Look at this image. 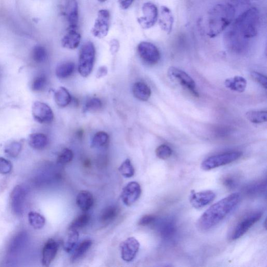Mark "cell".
Wrapping results in <instances>:
<instances>
[{
	"label": "cell",
	"mask_w": 267,
	"mask_h": 267,
	"mask_svg": "<svg viewBox=\"0 0 267 267\" xmlns=\"http://www.w3.org/2000/svg\"><path fill=\"white\" fill-rule=\"evenodd\" d=\"M260 14L253 7L243 12L235 20L225 34V42L232 48L242 47L249 39L258 34Z\"/></svg>",
	"instance_id": "6da1fadb"
},
{
	"label": "cell",
	"mask_w": 267,
	"mask_h": 267,
	"mask_svg": "<svg viewBox=\"0 0 267 267\" xmlns=\"http://www.w3.org/2000/svg\"><path fill=\"white\" fill-rule=\"evenodd\" d=\"M241 199L240 193H232L212 204L200 218L197 224L199 229L206 232L216 227L237 207Z\"/></svg>",
	"instance_id": "7a4b0ae2"
},
{
	"label": "cell",
	"mask_w": 267,
	"mask_h": 267,
	"mask_svg": "<svg viewBox=\"0 0 267 267\" xmlns=\"http://www.w3.org/2000/svg\"><path fill=\"white\" fill-rule=\"evenodd\" d=\"M235 14L234 7L229 3L214 6L204 18V31L210 38H214L227 29L233 22Z\"/></svg>",
	"instance_id": "3957f363"
},
{
	"label": "cell",
	"mask_w": 267,
	"mask_h": 267,
	"mask_svg": "<svg viewBox=\"0 0 267 267\" xmlns=\"http://www.w3.org/2000/svg\"><path fill=\"white\" fill-rule=\"evenodd\" d=\"M95 49L93 44L87 42L82 46L79 52L78 71L84 77H88L94 67Z\"/></svg>",
	"instance_id": "277c9868"
},
{
	"label": "cell",
	"mask_w": 267,
	"mask_h": 267,
	"mask_svg": "<svg viewBox=\"0 0 267 267\" xmlns=\"http://www.w3.org/2000/svg\"><path fill=\"white\" fill-rule=\"evenodd\" d=\"M262 212L256 211L245 215L234 225L230 236L231 241L237 240L248 232V231L262 218Z\"/></svg>",
	"instance_id": "5b68a950"
},
{
	"label": "cell",
	"mask_w": 267,
	"mask_h": 267,
	"mask_svg": "<svg viewBox=\"0 0 267 267\" xmlns=\"http://www.w3.org/2000/svg\"><path fill=\"white\" fill-rule=\"evenodd\" d=\"M242 155V152L233 151L212 156L202 162L201 168L204 171H209L237 161Z\"/></svg>",
	"instance_id": "8992f818"
},
{
	"label": "cell",
	"mask_w": 267,
	"mask_h": 267,
	"mask_svg": "<svg viewBox=\"0 0 267 267\" xmlns=\"http://www.w3.org/2000/svg\"><path fill=\"white\" fill-rule=\"evenodd\" d=\"M142 16L138 18L137 22L144 29L152 27L158 18V10L157 6L151 2H146L142 6Z\"/></svg>",
	"instance_id": "52a82bcc"
},
{
	"label": "cell",
	"mask_w": 267,
	"mask_h": 267,
	"mask_svg": "<svg viewBox=\"0 0 267 267\" xmlns=\"http://www.w3.org/2000/svg\"><path fill=\"white\" fill-rule=\"evenodd\" d=\"M168 74L170 77L176 79L182 86L188 89L194 96L199 97L195 81L184 71L177 67H172L169 68Z\"/></svg>",
	"instance_id": "ba28073f"
},
{
	"label": "cell",
	"mask_w": 267,
	"mask_h": 267,
	"mask_svg": "<svg viewBox=\"0 0 267 267\" xmlns=\"http://www.w3.org/2000/svg\"><path fill=\"white\" fill-rule=\"evenodd\" d=\"M110 25V15L107 9H101L98 13L97 18L91 33L98 38L106 37L109 33Z\"/></svg>",
	"instance_id": "9c48e42d"
},
{
	"label": "cell",
	"mask_w": 267,
	"mask_h": 267,
	"mask_svg": "<svg viewBox=\"0 0 267 267\" xmlns=\"http://www.w3.org/2000/svg\"><path fill=\"white\" fill-rule=\"evenodd\" d=\"M137 51L140 57L148 65H155L160 59L158 49L150 43H140L137 47Z\"/></svg>",
	"instance_id": "30bf717a"
},
{
	"label": "cell",
	"mask_w": 267,
	"mask_h": 267,
	"mask_svg": "<svg viewBox=\"0 0 267 267\" xmlns=\"http://www.w3.org/2000/svg\"><path fill=\"white\" fill-rule=\"evenodd\" d=\"M32 115L35 120L40 124H49L54 119L53 110L48 105L40 101L34 102Z\"/></svg>",
	"instance_id": "8fae6325"
},
{
	"label": "cell",
	"mask_w": 267,
	"mask_h": 267,
	"mask_svg": "<svg viewBox=\"0 0 267 267\" xmlns=\"http://www.w3.org/2000/svg\"><path fill=\"white\" fill-rule=\"evenodd\" d=\"M27 192L25 188L20 185L17 186L11 195V204L13 213L17 216L23 214Z\"/></svg>",
	"instance_id": "7c38bea8"
},
{
	"label": "cell",
	"mask_w": 267,
	"mask_h": 267,
	"mask_svg": "<svg viewBox=\"0 0 267 267\" xmlns=\"http://www.w3.org/2000/svg\"><path fill=\"white\" fill-rule=\"evenodd\" d=\"M28 241V236L26 232L18 233L12 239L8 247L7 260L16 259L17 257L22 253L25 248Z\"/></svg>",
	"instance_id": "4fadbf2b"
},
{
	"label": "cell",
	"mask_w": 267,
	"mask_h": 267,
	"mask_svg": "<svg viewBox=\"0 0 267 267\" xmlns=\"http://www.w3.org/2000/svg\"><path fill=\"white\" fill-rule=\"evenodd\" d=\"M216 197V195L212 191L206 190L199 192H191L190 201L195 209H201L211 203Z\"/></svg>",
	"instance_id": "5bb4252c"
},
{
	"label": "cell",
	"mask_w": 267,
	"mask_h": 267,
	"mask_svg": "<svg viewBox=\"0 0 267 267\" xmlns=\"http://www.w3.org/2000/svg\"><path fill=\"white\" fill-rule=\"evenodd\" d=\"M141 194V189L139 184L133 181L129 183L123 188L121 198L123 202L126 206H130L139 199Z\"/></svg>",
	"instance_id": "9a60e30c"
},
{
	"label": "cell",
	"mask_w": 267,
	"mask_h": 267,
	"mask_svg": "<svg viewBox=\"0 0 267 267\" xmlns=\"http://www.w3.org/2000/svg\"><path fill=\"white\" fill-rule=\"evenodd\" d=\"M140 244L135 238L130 237L120 245L121 258L126 262H131L135 258L138 252Z\"/></svg>",
	"instance_id": "2e32d148"
},
{
	"label": "cell",
	"mask_w": 267,
	"mask_h": 267,
	"mask_svg": "<svg viewBox=\"0 0 267 267\" xmlns=\"http://www.w3.org/2000/svg\"><path fill=\"white\" fill-rule=\"evenodd\" d=\"M65 15L68 24V28L77 29L79 16L76 0H66Z\"/></svg>",
	"instance_id": "e0dca14e"
},
{
	"label": "cell",
	"mask_w": 267,
	"mask_h": 267,
	"mask_svg": "<svg viewBox=\"0 0 267 267\" xmlns=\"http://www.w3.org/2000/svg\"><path fill=\"white\" fill-rule=\"evenodd\" d=\"M158 17L159 24L161 29L164 32L170 34L172 30L174 20L171 9L166 6H162L160 7Z\"/></svg>",
	"instance_id": "ac0fdd59"
},
{
	"label": "cell",
	"mask_w": 267,
	"mask_h": 267,
	"mask_svg": "<svg viewBox=\"0 0 267 267\" xmlns=\"http://www.w3.org/2000/svg\"><path fill=\"white\" fill-rule=\"evenodd\" d=\"M58 248V244L55 240L50 239L46 242L42 252V264L44 266L48 267L54 261Z\"/></svg>",
	"instance_id": "d6986e66"
},
{
	"label": "cell",
	"mask_w": 267,
	"mask_h": 267,
	"mask_svg": "<svg viewBox=\"0 0 267 267\" xmlns=\"http://www.w3.org/2000/svg\"><path fill=\"white\" fill-rule=\"evenodd\" d=\"M159 232L162 238L171 240L177 233V225L173 219L171 218L163 219L160 223Z\"/></svg>",
	"instance_id": "ffe728a7"
},
{
	"label": "cell",
	"mask_w": 267,
	"mask_h": 267,
	"mask_svg": "<svg viewBox=\"0 0 267 267\" xmlns=\"http://www.w3.org/2000/svg\"><path fill=\"white\" fill-rule=\"evenodd\" d=\"M81 36L77 29L68 28L67 34L62 39L61 43L64 48L73 50L79 46Z\"/></svg>",
	"instance_id": "44dd1931"
},
{
	"label": "cell",
	"mask_w": 267,
	"mask_h": 267,
	"mask_svg": "<svg viewBox=\"0 0 267 267\" xmlns=\"http://www.w3.org/2000/svg\"><path fill=\"white\" fill-rule=\"evenodd\" d=\"M266 180L255 182L248 185L243 190L245 195L249 197H259L266 192Z\"/></svg>",
	"instance_id": "7402d4cb"
},
{
	"label": "cell",
	"mask_w": 267,
	"mask_h": 267,
	"mask_svg": "<svg viewBox=\"0 0 267 267\" xmlns=\"http://www.w3.org/2000/svg\"><path fill=\"white\" fill-rule=\"evenodd\" d=\"M76 201L78 207L82 211H87L93 206L94 199L90 192L81 191L77 195Z\"/></svg>",
	"instance_id": "603a6c76"
},
{
	"label": "cell",
	"mask_w": 267,
	"mask_h": 267,
	"mask_svg": "<svg viewBox=\"0 0 267 267\" xmlns=\"http://www.w3.org/2000/svg\"><path fill=\"white\" fill-rule=\"evenodd\" d=\"M29 145L36 150H43L48 143L47 136L43 133H35L31 134L28 137Z\"/></svg>",
	"instance_id": "cb8c5ba5"
},
{
	"label": "cell",
	"mask_w": 267,
	"mask_h": 267,
	"mask_svg": "<svg viewBox=\"0 0 267 267\" xmlns=\"http://www.w3.org/2000/svg\"><path fill=\"white\" fill-rule=\"evenodd\" d=\"M224 85L229 89L241 93L245 90L247 86V81L242 76H235L226 79Z\"/></svg>",
	"instance_id": "d4e9b609"
},
{
	"label": "cell",
	"mask_w": 267,
	"mask_h": 267,
	"mask_svg": "<svg viewBox=\"0 0 267 267\" xmlns=\"http://www.w3.org/2000/svg\"><path fill=\"white\" fill-rule=\"evenodd\" d=\"M133 93L134 97L142 101H147L151 96V91L149 87L142 82H137L133 87Z\"/></svg>",
	"instance_id": "484cf974"
},
{
	"label": "cell",
	"mask_w": 267,
	"mask_h": 267,
	"mask_svg": "<svg viewBox=\"0 0 267 267\" xmlns=\"http://www.w3.org/2000/svg\"><path fill=\"white\" fill-rule=\"evenodd\" d=\"M69 91L64 87H59L55 92V100L57 105L61 108L67 106L71 101Z\"/></svg>",
	"instance_id": "4316f807"
},
{
	"label": "cell",
	"mask_w": 267,
	"mask_h": 267,
	"mask_svg": "<svg viewBox=\"0 0 267 267\" xmlns=\"http://www.w3.org/2000/svg\"><path fill=\"white\" fill-rule=\"evenodd\" d=\"M75 67L74 64L71 62L62 64L56 69V75L60 79L67 78L73 74Z\"/></svg>",
	"instance_id": "83f0119b"
},
{
	"label": "cell",
	"mask_w": 267,
	"mask_h": 267,
	"mask_svg": "<svg viewBox=\"0 0 267 267\" xmlns=\"http://www.w3.org/2000/svg\"><path fill=\"white\" fill-rule=\"evenodd\" d=\"M92 242L90 240H86L82 242L76 249L72 256L70 258L71 263H74L82 257L85 255L91 248Z\"/></svg>",
	"instance_id": "f1b7e54d"
},
{
	"label": "cell",
	"mask_w": 267,
	"mask_h": 267,
	"mask_svg": "<svg viewBox=\"0 0 267 267\" xmlns=\"http://www.w3.org/2000/svg\"><path fill=\"white\" fill-rule=\"evenodd\" d=\"M28 221L32 227L36 230L42 229L46 223V219L43 215L38 212L32 211L28 215Z\"/></svg>",
	"instance_id": "f546056e"
},
{
	"label": "cell",
	"mask_w": 267,
	"mask_h": 267,
	"mask_svg": "<svg viewBox=\"0 0 267 267\" xmlns=\"http://www.w3.org/2000/svg\"><path fill=\"white\" fill-rule=\"evenodd\" d=\"M67 239L65 243L64 249L69 253L74 249L79 239V233L76 230H68Z\"/></svg>",
	"instance_id": "4dcf8cb0"
},
{
	"label": "cell",
	"mask_w": 267,
	"mask_h": 267,
	"mask_svg": "<svg viewBox=\"0 0 267 267\" xmlns=\"http://www.w3.org/2000/svg\"><path fill=\"white\" fill-rule=\"evenodd\" d=\"M246 116L250 122L255 124H262L267 121L266 111H251Z\"/></svg>",
	"instance_id": "1f68e13d"
},
{
	"label": "cell",
	"mask_w": 267,
	"mask_h": 267,
	"mask_svg": "<svg viewBox=\"0 0 267 267\" xmlns=\"http://www.w3.org/2000/svg\"><path fill=\"white\" fill-rule=\"evenodd\" d=\"M109 140V136L107 133L103 131L97 132L92 138L91 147L100 148L106 146Z\"/></svg>",
	"instance_id": "d6a6232c"
},
{
	"label": "cell",
	"mask_w": 267,
	"mask_h": 267,
	"mask_svg": "<svg viewBox=\"0 0 267 267\" xmlns=\"http://www.w3.org/2000/svg\"><path fill=\"white\" fill-rule=\"evenodd\" d=\"M118 208L115 206H109L105 208L100 215V221L105 224L114 221L118 215Z\"/></svg>",
	"instance_id": "836d02e7"
},
{
	"label": "cell",
	"mask_w": 267,
	"mask_h": 267,
	"mask_svg": "<svg viewBox=\"0 0 267 267\" xmlns=\"http://www.w3.org/2000/svg\"><path fill=\"white\" fill-rule=\"evenodd\" d=\"M90 220V215L88 213L81 214L71 222L68 227V230H78L83 228L89 223Z\"/></svg>",
	"instance_id": "e575fe53"
},
{
	"label": "cell",
	"mask_w": 267,
	"mask_h": 267,
	"mask_svg": "<svg viewBox=\"0 0 267 267\" xmlns=\"http://www.w3.org/2000/svg\"><path fill=\"white\" fill-rule=\"evenodd\" d=\"M22 148L23 142L21 141H14L6 146L4 151L9 157L16 158L22 151Z\"/></svg>",
	"instance_id": "d590c367"
},
{
	"label": "cell",
	"mask_w": 267,
	"mask_h": 267,
	"mask_svg": "<svg viewBox=\"0 0 267 267\" xmlns=\"http://www.w3.org/2000/svg\"><path fill=\"white\" fill-rule=\"evenodd\" d=\"M32 56L35 63L42 64L47 58V51L43 46H37L33 49Z\"/></svg>",
	"instance_id": "8d00e7d4"
},
{
	"label": "cell",
	"mask_w": 267,
	"mask_h": 267,
	"mask_svg": "<svg viewBox=\"0 0 267 267\" xmlns=\"http://www.w3.org/2000/svg\"><path fill=\"white\" fill-rule=\"evenodd\" d=\"M74 158V153L72 150L68 148H65L59 154L57 158V163L61 166L70 162Z\"/></svg>",
	"instance_id": "74e56055"
},
{
	"label": "cell",
	"mask_w": 267,
	"mask_h": 267,
	"mask_svg": "<svg viewBox=\"0 0 267 267\" xmlns=\"http://www.w3.org/2000/svg\"><path fill=\"white\" fill-rule=\"evenodd\" d=\"M119 170L122 175L127 178L133 177L135 174V169L129 159H126L121 164Z\"/></svg>",
	"instance_id": "f35d334b"
},
{
	"label": "cell",
	"mask_w": 267,
	"mask_h": 267,
	"mask_svg": "<svg viewBox=\"0 0 267 267\" xmlns=\"http://www.w3.org/2000/svg\"><path fill=\"white\" fill-rule=\"evenodd\" d=\"M47 78L45 75L42 74L36 77L32 83V89L34 91H42L46 86Z\"/></svg>",
	"instance_id": "ab89813d"
},
{
	"label": "cell",
	"mask_w": 267,
	"mask_h": 267,
	"mask_svg": "<svg viewBox=\"0 0 267 267\" xmlns=\"http://www.w3.org/2000/svg\"><path fill=\"white\" fill-rule=\"evenodd\" d=\"M156 156L162 160H166L169 158L172 154V149L167 145H161L156 150Z\"/></svg>",
	"instance_id": "60d3db41"
},
{
	"label": "cell",
	"mask_w": 267,
	"mask_h": 267,
	"mask_svg": "<svg viewBox=\"0 0 267 267\" xmlns=\"http://www.w3.org/2000/svg\"><path fill=\"white\" fill-rule=\"evenodd\" d=\"M102 107L101 100L97 98H91L87 101L85 109L86 111H94L100 110Z\"/></svg>",
	"instance_id": "b9f144b4"
},
{
	"label": "cell",
	"mask_w": 267,
	"mask_h": 267,
	"mask_svg": "<svg viewBox=\"0 0 267 267\" xmlns=\"http://www.w3.org/2000/svg\"><path fill=\"white\" fill-rule=\"evenodd\" d=\"M238 178L234 176H227L222 179V184L227 189H233L238 184Z\"/></svg>",
	"instance_id": "7bdbcfd3"
},
{
	"label": "cell",
	"mask_w": 267,
	"mask_h": 267,
	"mask_svg": "<svg viewBox=\"0 0 267 267\" xmlns=\"http://www.w3.org/2000/svg\"><path fill=\"white\" fill-rule=\"evenodd\" d=\"M13 168L12 164L9 160L0 157V174H7L11 172Z\"/></svg>",
	"instance_id": "ee69618b"
},
{
	"label": "cell",
	"mask_w": 267,
	"mask_h": 267,
	"mask_svg": "<svg viewBox=\"0 0 267 267\" xmlns=\"http://www.w3.org/2000/svg\"><path fill=\"white\" fill-rule=\"evenodd\" d=\"M251 76L257 83L261 85L265 89H267V79L266 76L259 72H257V71H252Z\"/></svg>",
	"instance_id": "f6af8a7d"
},
{
	"label": "cell",
	"mask_w": 267,
	"mask_h": 267,
	"mask_svg": "<svg viewBox=\"0 0 267 267\" xmlns=\"http://www.w3.org/2000/svg\"><path fill=\"white\" fill-rule=\"evenodd\" d=\"M157 218L153 214H146L143 215L138 221V224L140 226H148L155 223Z\"/></svg>",
	"instance_id": "bcb514c9"
},
{
	"label": "cell",
	"mask_w": 267,
	"mask_h": 267,
	"mask_svg": "<svg viewBox=\"0 0 267 267\" xmlns=\"http://www.w3.org/2000/svg\"><path fill=\"white\" fill-rule=\"evenodd\" d=\"M119 47L120 44L117 39H113L111 41L110 48L111 53L112 55H115L118 52Z\"/></svg>",
	"instance_id": "7dc6e473"
},
{
	"label": "cell",
	"mask_w": 267,
	"mask_h": 267,
	"mask_svg": "<svg viewBox=\"0 0 267 267\" xmlns=\"http://www.w3.org/2000/svg\"><path fill=\"white\" fill-rule=\"evenodd\" d=\"M134 0H118L120 7L123 9H128L132 4Z\"/></svg>",
	"instance_id": "c3c4849f"
},
{
	"label": "cell",
	"mask_w": 267,
	"mask_h": 267,
	"mask_svg": "<svg viewBox=\"0 0 267 267\" xmlns=\"http://www.w3.org/2000/svg\"><path fill=\"white\" fill-rule=\"evenodd\" d=\"M108 70L106 67H101L97 70L96 77L97 78H100L106 76L108 74Z\"/></svg>",
	"instance_id": "681fc988"
},
{
	"label": "cell",
	"mask_w": 267,
	"mask_h": 267,
	"mask_svg": "<svg viewBox=\"0 0 267 267\" xmlns=\"http://www.w3.org/2000/svg\"><path fill=\"white\" fill-rule=\"evenodd\" d=\"M98 1H100V2H105L106 1H107V0H98Z\"/></svg>",
	"instance_id": "f907efd6"
}]
</instances>
